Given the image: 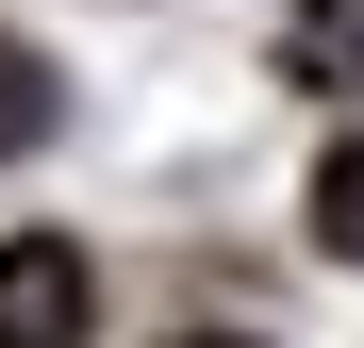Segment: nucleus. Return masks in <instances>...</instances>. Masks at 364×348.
Instances as JSON below:
<instances>
[{
    "label": "nucleus",
    "instance_id": "f257e3e1",
    "mask_svg": "<svg viewBox=\"0 0 364 348\" xmlns=\"http://www.w3.org/2000/svg\"><path fill=\"white\" fill-rule=\"evenodd\" d=\"M83 315H100L83 249L67 232H17V249H0V348H83Z\"/></svg>",
    "mask_w": 364,
    "mask_h": 348
},
{
    "label": "nucleus",
    "instance_id": "f03ea898",
    "mask_svg": "<svg viewBox=\"0 0 364 348\" xmlns=\"http://www.w3.org/2000/svg\"><path fill=\"white\" fill-rule=\"evenodd\" d=\"M282 67L298 83H364V0H298L282 17Z\"/></svg>",
    "mask_w": 364,
    "mask_h": 348
},
{
    "label": "nucleus",
    "instance_id": "7ed1b4c3",
    "mask_svg": "<svg viewBox=\"0 0 364 348\" xmlns=\"http://www.w3.org/2000/svg\"><path fill=\"white\" fill-rule=\"evenodd\" d=\"M315 249H331V265H364V116L315 149Z\"/></svg>",
    "mask_w": 364,
    "mask_h": 348
},
{
    "label": "nucleus",
    "instance_id": "20e7f679",
    "mask_svg": "<svg viewBox=\"0 0 364 348\" xmlns=\"http://www.w3.org/2000/svg\"><path fill=\"white\" fill-rule=\"evenodd\" d=\"M33 133H50V67H33V50H17V33H0V166H17Z\"/></svg>",
    "mask_w": 364,
    "mask_h": 348
},
{
    "label": "nucleus",
    "instance_id": "39448f33",
    "mask_svg": "<svg viewBox=\"0 0 364 348\" xmlns=\"http://www.w3.org/2000/svg\"><path fill=\"white\" fill-rule=\"evenodd\" d=\"M199 348H249V332H199Z\"/></svg>",
    "mask_w": 364,
    "mask_h": 348
}]
</instances>
